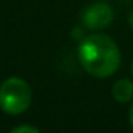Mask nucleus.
<instances>
[{
  "mask_svg": "<svg viewBox=\"0 0 133 133\" xmlns=\"http://www.w3.org/2000/svg\"><path fill=\"white\" fill-rule=\"evenodd\" d=\"M13 133H24V131H28V133H39V128L33 127V125H19V127H14L11 130Z\"/></svg>",
  "mask_w": 133,
  "mask_h": 133,
  "instance_id": "5",
  "label": "nucleus"
},
{
  "mask_svg": "<svg viewBox=\"0 0 133 133\" xmlns=\"http://www.w3.org/2000/svg\"><path fill=\"white\" fill-rule=\"evenodd\" d=\"M131 74H133V64H131Z\"/></svg>",
  "mask_w": 133,
  "mask_h": 133,
  "instance_id": "8",
  "label": "nucleus"
},
{
  "mask_svg": "<svg viewBox=\"0 0 133 133\" xmlns=\"http://www.w3.org/2000/svg\"><path fill=\"white\" fill-rule=\"evenodd\" d=\"M128 24H130V27L133 28V11L130 13V16H128Z\"/></svg>",
  "mask_w": 133,
  "mask_h": 133,
  "instance_id": "7",
  "label": "nucleus"
},
{
  "mask_svg": "<svg viewBox=\"0 0 133 133\" xmlns=\"http://www.w3.org/2000/svg\"><path fill=\"white\" fill-rule=\"evenodd\" d=\"M128 121H130V125L133 128V102H131V107H130V111H128Z\"/></svg>",
  "mask_w": 133,
  "mask_h": 133,
  "instance_id": "6",
  "label": "nucleus"
},
{
  "mask_svg": "<svg viewBox=\"0 0 133 133\" xmlns=\"http://www.w3.org/2000/svg\"><path fill=\"white\" fill-rule=\"evenodd\" d=\"M78 59L89 75L107 78L117 71L121 64V52L111 38L96 33L86 36L80 42Z\"/></svg>",
  "mask_w": 133,
  "mask_h": 133,
  "instance_id": "1",
  "label": "nucleus"
},
{
  "mask_svg": "<svg viewBox=\"0 0 133 133\" xmlns=\"http://www.w3.org/2000/svg\"><path fill=\"white\" fill-rule=\"evenodd\" d=\"M111 92L117 102H121V103L130 102V100H133V82L128 78H121L113 85Z\"/></svg>",
  "mask_w": 133,
  "mask_h": 133,
  "instance_id": "4",
  "label": "nucleus"
},
{
  "mask_svg": "<svg viewBox=\"0 0 133 133\" xmlns=\"http://www.w3.org/2000/svg\"><path fill=\"white\" fill-rule=\"evenodd\" d=\"M113 10L105 2L91 3L82 14L83 25L89 30H102L108 27L113 21Z\"/></svg>",
  "mask_w": 133,
  "mask_h": 133,
  "instance_id": "3",
  "label": "nucleus"
},
{
  "mask_svg": "<svg viewBox=\"0 0 133 133\" xmlns=\"http://www.w3.org/2000/svg\"><path fill=\"white\" fill-rule=\"evenodd\" d=\"M31 88L30 85L19 78L11 77L0 85V108L8 114H22L30 108L31 103Z\"/></svg>",
  "mask_w": 133,
  "mask_h": 133,
  "instance_id": "2",
  "label": "nucleus"
}]
</instances>
